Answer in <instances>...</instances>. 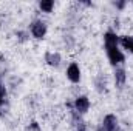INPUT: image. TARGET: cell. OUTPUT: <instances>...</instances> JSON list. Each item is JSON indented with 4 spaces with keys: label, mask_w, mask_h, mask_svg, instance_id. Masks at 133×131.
<instances>
[{
    "label": "cell",
    "mask_w": 133,
    "mask_h": 131,
    "mask_svg": "<svg viewBox=\"0 0 133 131\" xmlns=\"http://www.w3.org/2000/svg\"><path fill=\"white\" fill-rule=\"evenodd\" d=\"M121 43H122V46L125 49H129V51L133 53V37H122L121 39Z\"/></svg>",
    "instance_id": "8"
},
{
    "label": "cell",
    "mask_w": 133,
    "mask_h": 131,
    "mask_svg": "<svg viewBox=\"0 0 133 131\" xmlns=\"http://www.w3.org/2000/svg\"><path fill=\"white\" fill-rule=\"evenodd\" d=\"M77 131H85V130H84V128H79V130H77Z\"/></svg>",
    "instance_id": "11"
},
{
    "label": "cell",
    "mask_w": 133,
    "mask_h": 131,
    "mask_svg": "<svg viewBox=\"0 0 133 131\" xmlns=\"http://www.w3.org/2000/svg\"><path fill=\"white\" fill-rule=\"evenodd\" d=\"M45 59H46V62L50 65H59V62H61V56L59 54H53V53H48L45 56Z\"/></svg>",
    "instance_id": "6"
},
{
    "label": "cell",
    "mask_w": 133,
    "mask_h": 131,
    "mask_svg": "<svg viewBox=\"0 0 133 131\" xmlns=\"http://www.w3.org/2000/svg\"><path fill=\"white\" fill-rule=\"evenodd\" d=\"M31 33L36 39H42L45 33H46V26H45V23L43 22H34L33 26H31Z\"/></svg>",
    "instance_id": "3"
},
{
    "label": "cell",
    "mask_w": 133,
    "mask_h": 131,
    "mask_svg": "<svg viewBox=\"0 0 133 131\" xmlns=\"http://www.w3.org/2000/svg\"><path fill=\"white\" fill-rule=\"evenodd\" d=\"M66 76H68V79L71 80V82H79V79H81V71H79V66L76 65V63H71V65L68 66V69H66Z\"/></svg>",
    "instance_id": "4"
},
{
    "label": "cell",
    "mask_w": 133,
    "mask_h": 131,
    "mask_svg": "<svg viewBox=\"0 0 133 131\" xmlns=\"http://www.w3.org/2000/svg\"><path fill=\"white\" fill-rule=\"evenodd\" d=\"M105 49H107V56H108V60L116 65V63H121L124 62V54L121 53V49L118 48V37L113 33H107L105 37Z\"/></svg>",
    "instance_id": "1"
},
{
    "label": "cell",
    "mask_w": 133,
    "mask_h": 131,
    "mask_svg": "<svg viewBox=\"0 0 133 131\" xmlns=\"http://www.w3.org/2000/svg\"><path fill=\"white\" fill-rule=\"evenodd\" d=\"M53 6H54V3H53L51 0L40 2V9H42V11H45V12H50V11L53 9Z\"/></svg>",
    "instance_id": "9"
},
{
    "label": "cell",
    "mask_w": 133,
    "mask_h": 131,
    "mask_svg": "<svg viewBox=\"0 0 133 131\" xmlns=\"http://www.w3.org/2000/svg\"><path fill=\"white\" fill-rule=\"evenodd\" d=\"M88 106H90V102H88V99L84 97V96L76 99V102H74V108L79 113H87L88 111Z\"/></svg>",
    "instance_id": "5"
},
{
    "label": "cell",
    "mask_w": 133,
    "mask_h": 131,
    "mask_svg": "<svg viewBox=\"0 0 133 131\" xmlns=\"http://www.w3.org/2000/svg\"><path fill=\"white\" fill-rule=\"evenodd\" d=\"M3 99H5V88L0 85V106H2V103H3Z\"/></svg>",
    "instance_id": "10"
},
{
    "label": "cell",
    "mask_w": 133,
    "mask_h": 131,
    "mask_svg": "<svg viewBox=\"0 0 133 131\" xmlns=\"http://www.w3.org/2000/svg\"><path fill=\"white\" fill-rule=\"evenodd\" d=\"M115 79H116V83H118V85H122V83L125 82V71H124V69H116Z\"/></svg>",
    "instance_id": "7"
},
{
    "label": "cell",
    "mask_w": 133,
    "mask_h": 131,
    "mask_svg": "<svg viewBox=\"0 0 133 131\" xmlns=\"http://www.w3.org/2000/svg\"><path fill=\"white\" fill-rule=\"evenodd\" d=\"M98 131H118V120H116V117L113 114H108L104 119V122L101 123Z\"/></svg>",
    "instance_id": "2"
}]
</instances>
